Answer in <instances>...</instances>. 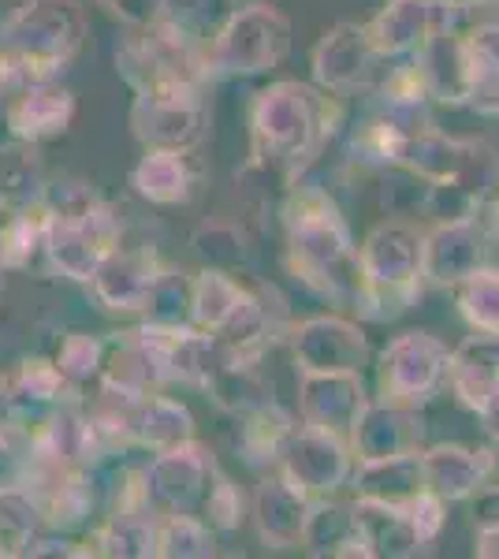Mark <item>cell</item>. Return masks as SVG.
<instances>
[{
	"label": "cell",
	"mask_w": 499,
	"mask_h": 559,
	"mask_svg": "<svg viewBox=\"0 0 499 559\" xmlns=\"http://www.w3.org/2000/svg\"><path fill=\"white\" fill-rule=\"evenodd\" d=\"M448 384L455 400L477 418L492 407L499 395V336L496 332H474L451 350Z\"/></svg>",
	"instance_id": "44dd1931"
},
{
	"label": "cell",
	"mask_w": 499,
	"mask_h": 559,
	"mask_svg": "<svg viewBox=\"0 0 499 559\" xmlns=\"http://www.w3.org/2000/svg\"><path fill=\"white\" fill-rule=\"evenodd\" d=\"M97 4L108 8L131 31H146V26L161 23L171 12V0H97Z\"/></svg>",
	"instance_id": "ee69618b"
},
{
	"label": "cell",
	"mask_w": 499,
	"mask_h": 559,
	"mask_svg": "<svg viewBox=\"0 0 499 559\" xmlns=\"http://www.w3.org/2000/svg\"><path fill=\"white\" fill-rule=\"evenodd\" d=\"M377 60L380 57H377L373 41H369L366 26L335 23L332 31H324L321 41L313 45V57H310L313 83L335 97L354 94L358 86L369 83Z\"/></svg>",
	"instance_id": "5bb4252c"
},
{
	"label": "cell",
	"mask_w": 499,
	"mask_h": 559,
	"mask_svg": "<svg viewBox=\"0 0 499 559\" xmlns=\"http://www.w3.org/2000/svg\"><path fill=\"white\" fill-rule=\"evenodd\" d=\"M474 552H477L480 559H499V519L480 522V526H477Z\"/></svg>",
	"instance_id": "f6af8a7d"
},
{
	"label": "cell",
	"mask_w": 499,
	"mask_h": 559,
	"mask_svg": "<svg viewBox=\"0 0 499 559\" xmlns=\"http://www.w3.org/2000/svg\"><path fill=\"white\" fill-rule=\"evenodd\" d=\"M216 556V530L202 515H165L157 522V559Z\"/></svg>",
	"instance_id": "e575fe53"
},
{
	"label": "cell",
	"mask_w": 499,
	"mask_h": 559,
	"mask_svg": "<svg viewBox=\"0 0 499 559\" xmlns=\"http://www.w3.org/2000/svg\"><path fill=\"white\" fill-rule=\"evenodd\" d=\"M90 20L83 0H23L0 23V60L23 86L60 79L83 52Z\"/></svg>",
	"instance_id": "277c9868"
},
{
	"label": "cell",
	"mask_w": 499,
	"mask_h": 559,
	"mask_svg": "<svg viewBox=\"0 0 499 559\" xmlns=\"http://www.w3.org/2000/svg\"><path fill=\"white\" fill-rule=\"evenodd\" d=\"M488 459H492V477L499 481V440H496L492 448H488Z\"/></svg>",
	"instance_id": "c3c4849f"
},
{
	"label": "cell",
	"mask_w": 499,
	"mask_h": 559,
	"mask_svg": "<svg viewBox=\"0 0 499 559\" xmlns=\"http://www.w3.org/2000/svg\"><path fill=\"white\" fill-rule=\"evenodd\" d=\"M485 228L477 216L470 221H443L425 231V280L440 287H455L474 269L485 265Z\"/></svg>",
	"instance_id": "d6986e66"
},
{
	"label": "cell",
	"mask_w": 499,
	"mask_h": 559,
	"mask_svg": "<svg viewBox=\"0 0 499 559\" xmlns=\"http://www.w3.org/2000/svg\"><path fill=\"white\" fill-rule=\"evenodd\" d=\"M161 273L165 265L153 247H116L90 276V295L108 313H142Z\"/></svg>",
	"instance_id": "4fadbf2b"
},
{
	"label": "cell",
	"mask_w": 499,
	"mask_h": 559,
	"mask_svg": "<svg viewBox=\"0 0 499 559\" xmlns=\"http://www.w3.org/2000/svg\"><path fill=\"white\" fill-rule=\"evenodd\" d=\"M276 471L302 492H310L313 500L317 496H335L343 485H351L354 452L343 437L302 421V426L287 432L284 448L276 455Z\"/></svg>",
	"instance_id": "9c48e42d"
},
{
	"label": "cell",
	"mask_w": 499,
	"mask_h": 559,
	"mask_svg": "<svg viewBox=\"0 0 499 559\" xmlns=\"http://www.w3.org/2000/svg\"><path fill=\"white\" fill-rule=\"evenodd\" d=\"M421 474L429 492L448 503H462L492 477V459H488V448L432 444L421 448Z\"/></svg>",
	"instance_id": "7402d4cb"
},
{
	"label": "cell",
	"mask_w": 499,
	"mask_h": 559,
	"mask_svg": "<svg viewBox=\"0 0 499 559\" xmlns=\"http://www.w3.org/2000/svg\"><path fill=\"white\" fill-rule=\"evenodd\" d=\"M284 231L292 273L324 299L358 306V247L335 198L321 187L292 183L284 198Z\"/></svg>",
	"instance_id": "7a4b0ae2"
},
{
	"label": "cell",
	"mask_w": 499,
	"mask_h": 559,
	"mask_svg": "<svg viewBox=\"0 0 499 559\" xmlns=\"http://www.w3.org/2000/svg\"><path fill=\"white\" fill-rule=\"evenodd\" d=\"M292 358L298 373H361L369 362V340L354 321L321 313L292 329Z\"/></svg>",
	"instance_id": "7c38bea8"
},
{
	"label": "cell",
	"mask_w": 499,
	"mask_h": 559,
	"mask_svg": "<svg viewBox=\"0 0 499 559\" xmlns=\"http://www.w3.org/2000/svg\"><path fill=\"white\" fill-rule=\"evenodd\" d=\"M142 318L150 324H168V329L190 324V276L165 269L153 284L146 306H142Z\"/></svg>",
	"instance_id": "f35d334b"
},
{
	"label": "cell",
	"mask_w": 499,
	"mask_h": 559,
	"mask_svg": "<svg viewBox=\"0 0 499 559\" xmlns=\"http://www.w3.org/2000/svg\"><path fill=\"white\" fill-rule=\"evenodd\" d=\"M480 421H485V429H488V437L499 440V395L492 400V407H488L485 414H480Z\"/></svg>",
	"instance_id": "bcb514c9"
},
{
	"label": "cell",
	"mask_w": 499,
	"mask_h": 559,
	"mask_svg": "<svg viewBox=\"0 0 499 559\" xmlns=\"http://www.w3.org/2000/svg\"><path fill=\"white\" fill-rule=\"evenodd\" d=\"M351 508L354 522H358V534L369 548V559H414L417 552H425L411 526V515H406V503L354 496Z\"/></svg>",
	"instance_id": "cb8c5ba5"
},
{
	"label": "cell",
	"mask_w": 499,
	"mask_h": 559,
	"mask_svg": "<svg viewBox=\"0 0 499 559\" xmlns=\"http://www.w3.org/2000/svg\"><path fill=\"white\" fill-rule=\"evenodd\" d=\"M235 8H242V4H276V0H231Z\"/></svg>",
	"instance_id": "681fc988"
},
{
	"label": "cell",
	"mask_w": 499,
	"mask_h": 559,
	"mask_svg": "<svg viewBox=\"0 0 499 559\" xmlns=\"http://www.w3.org/2000/svg\"><path fill=\"white\" fill-rule=\"evenodd\" d=\"M75 123V94L60 86L57 79L23 86L4 102V128L12 139L41 146L45 139H60Z\"/></svg>",
	"instance_id": "e0dca14e"
},
{
	"label": "cell",
	"mask_w": 499,
	"mask_h": 559,
	"mask_svg": "<svg viewBox=\"0 0 499 559\" xmlns=\"http://www.w3.org/2000/svg\"><path fill=\"white\" fill-rule=\"evenodd\" d=\"M406 515H411V526H414L417 540H421V548H429V545H437L443 526H448V500H440L437 492L421 489L411 503H406Z\"/></svg>",
	"instance_id": "60d3db41"
},
{
	"label": "cell",
	"mask_w": 499,
	"mask_h": 559,
	"mask_svg": "<svg viewBox=\"0 0 499 559\" xmlns=\"http://www.w3.org/2000/svg\"><path fill=\"white\" fill-rule=\"evenodd\" d=\"M455 302L462 321L474 332H496L499 336V269L480 265L455 284Z\"/></svg>",
	"instance_id": "836d02e7"
},
{
	"label": "cell",
	"mask_w": 499,
	"mask_h": 559,
	"mask_svg": "<svg viewBox=\"0 0 499 559\" xmlns=\"http://www.w3.org/2000/svg\"><path fill=\"white\" fill-rule=\"evenodd\" d=\"M12 377H15V388L23 392V400L41 414H49L52 407H60V403H68L71 395H75V388L63 381L60 366L41 355L23 358Z\"/></svg>",
	"instance_id": "d590c367"
},
{
	"label": "cell",
	"mask_w": 499,
	"mask_h": 559,
	"mask_svg": "<svg viewBox=\"0 0 499 559\" xmlns=\"http://www.w3.org/2000/svg\"><path fill=\"white\" fill-rule=\"evenodd\" d=\"M358 310L384 321L414 302L425 280V231L406 221H384L358 247Z\"/></svg>",
	"instance_id": "5b68a950"
},
{
	"label": "cell",
	"mask_w": 499,
	"mask_h": 559,
	"mask_svg": "<svg viewBox=\"0 0 499 559\" xmlns=\"http://www.w3.org/2000/svg\"><path fill=\"white\" fill-rule=\"evenodd\" d=\"M414 64L429 86L432 105H470L474 97V49L470 34L451 26L425 38L421 49L414 52Z\"/></svg>",
	"instance_id": "9a60e30c"
},
{
	"label": "cell",
	"mask_w": 499,
	"mask_h": 559,
	"mask_svg": "<svg viewBox=\"0 0 499 559\" xmlns=\"http://www.w3.org/2000/svg\"><path fill=\"white\" fill-rule=\"evenodd\" d=\"M157 515L150 503L131 508H108L102 526L83 540V556L108 559H157Z\"/></svg>",
	"instance_id": "603a6c76"
},
{
	"label": "cell",
	"mask_w": 499,
	"mask_h": 559,
	"mask_svg": "<svg viewBox=\"0 0 499 559\" xmlns=\"http://www.w3.org/2000/svg\"><path fill=\"white\" fill-rule=\"evenodd\" d=\"M298 548L313 559H369V548L358 534V522H354V508L332 500V496H317L313 500Z\"/></svg>",
	"instance_id": "484cf974"
},
{
	"label": "cell",
	"mask_w": 499,
	"mask_h": 559,
	"mask_svg": "<svg viewBox=\"0 0 499 559\" xmlns=\"http://www.w3.org/2000/svg\"><path fill=\"white\" fill-rule=\"evenodd\" d=\"M134 139L146 150L190 153L205 139V97L202 90H165V94H134L131 108Z\"/></svg>",
	"instance_id": "30bf717a"
},
{
	"label": "cell",
	"mask_w": 499,
	"mask_h": 559,
	"mask_svg": "<svg viewBox=\"0 0 499 559\" xmlns=\"http://www.w3.org/2000/svg\"><path fill=\"white\" fill-rule=\"evenodd\" d=\"M429 86H425L421 71H417L414 57L403 64H395L392 71H388V79L377 86V112L392 116V120L406 123V128H425L429 120Z\"/></svg>",
	"instance_id": "4dcf8cb0"
},
{
	"label": "cell",
	"mask_w": 499,
	"mask_h": 559,
	"mask_svg": "<svg viewBox=\"0 0 499 559\" xmlns=\"http://www.w3.org/2000/svg\"><path fill=\"white\" fill-rule=\"evenodd\" d=\"M105 340L94 336V332H68V336L60 340L57 347V358L52 362L60 366L63 381L71 388H83L90 381H97L102 377V366H105Z\"/></svg>",
	"instance_id": "74e56055"
},
{
	"label": "cell",
	"mask_w": 499,
	"mask_h": 559,
	"mask_svg": "<svg viewBox=\"0 0 499 559\" xmlns=\"http://www.w3.org/2000/svg\"><path fill=\"white\" fill-rule=\"evenodd\" d=\"M41 202L49 210V236H45V261H49V269L63 280L90 284L97 265L120 247V216L83 179L45 183Z\"/></svg>",
	"instance_id": "3957f363"
},
{
	"label": "cell",
	"mask_w": 499,
	"mask_h": 559,
	"mask_svg": "<svg viewBox=\"0 0 499 559\" xmlns=\"http://www.w3.org/2000/svg\"><path fill=\"white\" fill-rule=\"evenodd\" d=\"M417 440H421V426L414 418V407H399V403H388L377 395L361 407L347 444L354 452V463H369V459L417 452Z\"/></svg>",
	"instance_id": "ffe728a7"
},
{
	"label": "cell",
	"mask_w": 499,
	"mask_h": 559,
	"mask_svg": "<svg viewBox=\"0 0 499 559\" xmlns=\"http://www.w3.org/2000/svg\"><path fill=\"white\" fill-rule=\"evenodd\" d=\"M202 519L216 534H231V530H239L242 522H247V496H242V489L224 471L216 474L213 489H209Z\"/></svg>",
	"instance_id": "ab89813d"
},
{
	"label": "cell",
	"mask_w": 499,
	"mask_h": 559,
	"mask_svg": "<svg viewBox=\"0 0 499 559\" xmlns=\"http://www.w3.org/2000/svg\"><path fill=\"white\" fill-rule=\"evenodd\" d=\"M194 254L202 258L205 269H224V273H239L247 265V239L228 221H205L190 239Z\"/></svg>",
	"instance_id": "8d00e7d4"
},
{
	"label": "cell",
	"mask_w": 499,
	"mask_h": 559,
	"mask_svg": "<svg viewBox=\"0 0 499 559\" xmlns=\"http://www.w3.org/2000/svg\"><path fill=\"white\" fill-rule=\"evenodd\" d=\"M448 358L451 350L432 332L421 329L399 332L392 344H384V350H380V366H377L380 400L417 411L448 384Z\"/></svg>",
	"instance_id": "ba28073f"
},
{
	"label": "cell",
	"mask_w": 499,
	"mask_h": 559,
	"mask_svg": "<svg viewBox=\"0 0 499 559\" xmlns=\"http://www.w3.org/2000/svg\"><path fill=\"white\" fill-rule=\"evenodd\" d=\"M239 418H242L239 444H242V452H247L250 463L276 466V455H280V448H284L287 432L295 429V421L287 418V414L280 411L272 400L258 403V407H250V411H242Z\"/></svg>",
	"instance_id": "d6a6232c"
},
{
	"label": "cell",
	"mask_w": 499,
	"mask_h": 559,
	"mask_svg": "<svg viewBox=\"0 0 499 559\" xmlns=\"http://www.w3.org/2000/svg\"><path fill=\"white\" fill-rule=\"evenodd\" d=\"M216 466L213 452L198 440H183L165 452H153V459L142 466V489L153 515H202L209 489H213Z\"/></svg>",
	"instance_id": "52a82bcc"
},
{
	"label": "cell",
	"mask_w": 499,
	"mask_h": 559,
	"mask_svg": "<svg viewBox=\"0 0 499 559\" xmlns=\"http://www.w3.org/2000/svg\"><path fill=\"white\" fill-rule=\"evenodd\" d=\"M131 187L150 205H187L198 187V168L183 150H146L131 168Z\"/></svg>",
	"instance_id": "d4e9b609"
},
{
	"label": "cell",
	"mask_w": 499,
	"mask_h": 559,
	"mask_svg": "<svg viewBox=\"0 0 499 559\" xmlns=\"http://www.w3.org/2000/svg\"><path fill=\"white\" fill-rule=\"evenodd\" d=\"M488 236L499 242V191L488 198Z\"/></svg>",
	"instance_id": "7dc6e473"
},
{
	"label": "cell",
	"mask_w": 499,
	"mask_h": 559,
	"mask_svg": "<svg viewBox=\"0 0 499 559\" xmlns=\"http://www.w3.org/2000/svg\"><path fill=\"white\" fill-rule=\"evenodd\" d=\"M45 418L41 411H34L31 403L23 400V392L15 388L12 373H0V432H31L38 421Z\"/></svg>",
	"instance_id": "b9f144b4"
},
{
	"label": "cell",
	"mask_w": 499,
	"mask_h": 559,
	"mask_svg": "<svg viewBox=\"0 0 499 559\" xmlns=\"http://www.w3.org/2000/svg\"><path fill=\"white\" fill-rule=\"evenodd\" d=\"M49 522L31 489H0V559H20L31 556L34 540H38Z\"/></svg>",
	"instance_id": "f546056e"
},
{
	"label": "cell",
	"mask_w": 499,
	"mask_h": 559,
	"mask_svg": "<svg viewBox=\"0 0 499 559\" xmlns=\"http://www.w3.org/2000/svg\"><path fill=\"white\" fill-rule=\"evenodd\" d=\"M4 269H31L34 261L45 258V236H49V210L45 202L23 205L15 213H4Z\"/></svg>",
	"instance_id": "1f68e13d"
},
{
	"label": "cell",
	"mask_w": 499,
	"mask_h": 559,
	"mask_svg": "<svg viewBox=\"0 0 499 559\" xmlns=\"http://www.w3.org/2000/svg\"><path fill=\"white\" fill-rule=\"evenodd\" d=\"M462 20V0H388L366 23L380 60L414 57L425 38L437 31H451Z\"/></svg>",
	"instance_id": "8fae6325"
},
{
	"label": "cell",
	"mask_w": 499,
	"mask_h": 559,
	"mask_svg": "<svg viewBox=\"0 0 499 559\" xmlns=\"http://www.w3.org/2000/svg\"><path fill=\"white\" fill-rule=\"evenodd\" d=\"M369 403L361 373H298V414L306 426L329 429L347 440Z\"/></svg>",
	"instance_id": "2e32d148"
},
{
	"label": "cell",
	"mask_w": 499,
	"mask_h": 559,
	"mask_svg": "<svg viewBox=\"0 0 499 559\" xmlns=\"http://www.w3.org/2000/svg\"><path fill=\"white\" fill-rule=\"evenodd\" d=\"M45 165L34 142L12 139L0 142V213H15L23 205L41 202L45 194Z\"/></svg>",
	"instance_id": "83f0119b"
},
{
	"label": "cell",
	"mask_w": 499,
	"mask_h": 559,
	"mask_svg": "<svg viewBox=\"0 0 499 559\" xmlns=\"http://www.w3.org/2000/svg\"><path fill=\"white\" fill-rule=\"evenodd\" d=\"M31 474V448L23 432H0V489H26Z\"/></svg>",
	"instance_id": "7bdbcfd3"
},
{
	"label": "cell",
	"mask_w": 499,
	"mask_h": 559,
	"mask_svg": "<svg viewBox=\"0 0 499 559\" xmlns=\"http://www.w3.org/2000/svg\"><path fill=\"white\" fill-rule=\"evenodd\" d=\"M354 496L366 500H384V503H411L417 492L425 489L421 474V448L388 459H369V463H354L351 474Z\"/></svg>",
	"instance_id": "4316f807"
},
{
	"label": "cell",
	"mask_w": 499,
	"mask_h": 559,
	"mask_svg": "<svg viewBox=\"0 0 499 559\" xmlns=\"http://www.w3.org/2000/svg\"><path fill=\"white\" fill-rule=\"evenodd\" d=\"M292 52V23L276 4L235 8L205 45L209 75H265Z\"/></svg>",
	"instance_id": "8992f818"
},
{
	"label": "cell",
	"mask_w": 499,
	"mask_h": 559,
	"mask_svg": "<svg viewBox=\"0 0 499 559\" xmlns=\"http://www.w3.org/2000/svg\"><path fill=\"white\" fill-rule=\"evenodd\" d=\"M242 295H247V284H239L235 273L202 265V273L190 276V324L216 336L239 310Z\"/></svg>",
	"instance_id": "f1b7e54d"
},
{
	"label": "cell",
	"mask_w": 499,
	"mask_h": 559,
	"mask_svg": "<svg viewBox=\"0 0 499 559\" xmlns=\"http://www.w3.org/2000/svg\"><path fill=\"white\" fill-rule=\"evenodd\" d=\"M340 128V97L321 86L280 79L253 94L250 105V168L284 187L321 157Z\"/></svg>",
	"instance_id": "6da1fadb"
},
{
	"label": "cell",
	"mask_w": 499,
	"mask_h": 559,
	"mask_svg": "<svg viewBox=\"0 0 499 559\" xmlns=\"http://www.w3.org/2000/svg\"><path fill=\"white\" fill-rule=\"evenodd\" d=\"M313 496L302 492L295 481H287L284 474H269L261 477L258 492L250 500V515L253 526H258V537L265 540L276 552H287V548L302 545V530L306 519H310Z\"/></svg>",
	"instance_id": "ac0fdd59"
}]
</instances>
